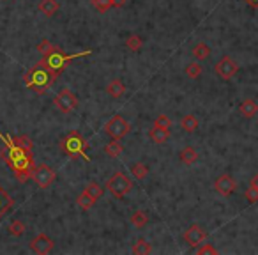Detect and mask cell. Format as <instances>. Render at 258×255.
<instances>
[{"mask_svg": "<svg viewBox=\"0 0 258 255\" xmlns=\"http://www.w3.org/2000/svg\"><path fill=\"white\" fill-rule=\"evenodd\" d=\"M55 78H57V74L53 73V71L46 70V68L41 66V64L32 66V68H30V70H28L23 76L25 85H27L28 89H32L34 93H37V94L46 93L48 89L53 85Z\"/></svg>", "mask_w": 258, "mask_h": 255, "instance_id": "6da1fadb", "label": "cell"}, {"mask_svg": "<svg viewBox=\"0 0 258 255\" xmlns=\"http://www.w3.org/2000/svg\"><path fill=\"white\" fill-rule=\"evenodd\" d=\"M92 51L90 50H87V51H80V53H65L64 50L60 46H55V50H51L48 55H44L43 57V61H39L37 64H41V66H44L46 70H50V71H53V73L59 76L62 71L65 70V66L69 64L73 59H78V57H85V55H90Z\"/></svg>", "mask_w": 258, "mask_h": 255, "instance_id": "7a4b0ae2", "label": "cell"}, {"mask_svg": "<svg viewBox=\"0 0 258 255\" xmlns=\"http://www.w3.org/2000/svg\"><path fill=\"white\" fill-rule=\"evenodd\" d=\"M60 149L64 151L67 156H82L85 162H88V156L85 154V149H87V142L83 140V137L80 135V131H71L60 140Z\"/></svg>", "mask_w": 258, "mask_h": 255, "instance_id": "3957f363", "label": "cell"}, {"mask_svg": "<svg viewBox=\"0 0 258 255\" xmlns=\"http://www.w3.org/2000/svg\"><path fill=\"white\" fill-rule=\"evenodd\" d=\"M105 186H106V190L110 191L115 199H124L126 195L133 190V181H131L126 174H122V172H115V174L106 181Z\"/></svg>", "mask_w": 258, "mask_h": 255, "instance_id": "277c9868", "label": "cell"}, {"mask_svg": "<svg viewBox=\"0 0 258 255\" xmlns=\"http://www.w3.org/2000/svg\"><path fill=\"white\" fill-rule=\"evenodd\" d=\"M129 131H131V124L122 116H113L105 124V133L111 137V140L124 139L126 135H129Z\"/></svg>", "mask_w": 258, "mask_h": 255, "instance_id": "5b68a950", "label": "cell"}, {"mask_svg": "<svg viewBox=\"0 0 258 255\" xmlns=\"http://www.w3.org/2000/svg\"><path fill=\"white\" fill-rule=\"evenodd\" d=\"M53 103H55L57 110H60L62 114H71L73 110L78 108L80 101H78V97H76V94L71 93L69 89H62V91L55 96Z\"/></svg>", "mask_w": 258, "mask_h": 255, "instance_id": "8992f818", "label": "cell"}, {"mask_svg": "<svg viewBox=\"0 0 258 255\" xmlns=\"http://www.w3.org/2000/svg\"><path fill=\"white\" fill-rule=\"evenodd\" d=\"M36 181V185L39 186V188H43V190H46V188H50L51 183L55 181V170L51 167H48V165H37V167L32 168V176H30Z\"/></svg>", "mask_w": 258, "mask_h": 255, "instance_id": "52a82bcc", "label": "cell"}, {"mask_svg": "<svg viewBox=\"0 0 258 255\" xmlns=\"http://www.w3.org/2000/svg\"><path fill=\"white\" fill-rule=\"evenodd\" d=\"M214 70H216V74L221 80H230V78H234L235 74H237L239 66H237V62H235L232 57L225 55L216 62V68H214Z\"/></svg>", "mask_w": 258, "mask_h": 255, "instance_id": "ba28073f", "label": "cell"}, {"mask_svg": "<svg viewBox=\"0 0 258 255\" xmlns=\"http://www.w3.org/2000/svg\"><path fill=\"white\" fill-rule=\"evenodd\" d=\"M205 239H207V232L203 231L200 225H196V223H193V225L188 227V231L184 232V241L188 243L191 248H196V246L202 245Z\"/></svg>", "mask_w": 258, "mask_h": 255, "instance_id": "9c48e42d", "label": "cell"}, {"mask_svg": "<svg viewBox=\"0 0 258 255\" xmlns=\"http://www.w3.org/2000/svg\"><path fill=\"white\" fill-rule=\"evenodd\" d=\"M214 188L221 197H230L235 190H237V183L230 174H221L214 183Z\"/></svg>", "mask_w": 258, "mask_h": 255, "instance_id": "30bf717a", "label": "cell"}, {"mask_svg": "<svg viewBox=\"0 0 258 255\" xmlns=\"http://www.w3.org/2000/svg\"><path fill=\"white\" fill-rule=\"evenodd\" d=\"M30 248H32V252H36L39 255H46L55 248V243L46 234H37L32 239V243H30Z\"/></svg>", "mask_w": 258, "mask_h": 255, "instance_id": "8fae6325", "label": "cell"}, {"mask_svg": "<svg viewBox=\"0 0 258 255\" xmlns=\"http://www.w3.org/2000/svg\"><path fill=\"white\" fill-rule=\"evenodd\" d=\"M239 112L242 117L251 119V117H255L258 114V103L255 101V99H244V101L240 103Z\"/></svg>", "mask_w": 258, "mask_h": 255, "instance_id": "7c38bea8", "label": "cell"}, {"mask_svg": "<svg viewBox=\"0 0 258 255\" xmlns=\"http://www.w3.org/2000/svg\"><path fill=\"white\" fill-rule=\"evenodd\" d=\"M149 137H150L154 144H165L166 140L170 139V130L159 128V126H152V130L149 131Z\"/></svg>", "mask_w": 258, "mask_h": 255, "instance_id": "4fadbf2b", "label": "cell"}, {"mask_svg": "<svg viewBox=\"0 0 258 255\" xmlns=\"http://www.w3.org/2000/svg\"><path fill=\"white\" fill-rule=\"evenodd\" d=\"M59 7H60V4L57 2V0H41L39 5H37L39 13L44 14V16H48V18H51V16L59 11Z\"/></svg>", "mask_w": 258, "mask_h": 255, "instance_id": "5bb4252c", "label": "cell"}, {"mask_svg": "<svg viewBox=\"0 0 258 255\" xmlns=\"http://www.w3.org/2000/svg\"><path fill=\"white\" fill-rule=\"evenodd\" d=\"M11 208H13V199H11V195L0 186V220L4 218Z\"/></svg>", "mask_w": 258, "mask_h": 255, "instance_id": "9a60e30c", "label": "cell"}, {"mask_svg": "<svg viewBox=\"0 0 258 255\" xmlns=\"http://www.w3.org/2000/svg\"><path fill=\"white\" fill-rule=\"evenodd\" d=\"M106 93L110 94L111 97H122L126 93V85L122 84V80H111L110 84H108V87H106Z\"/></svg>", "mask_w": 258, "mask_h": 255, "instance_id": "2e32d148", "label": "cell"}, {"mask_svg": "<svg viewBox=\"0 0 258 255\" xmlns=\"http://www.w3.org/2000/svg\"><path fill=\"white\" fill-rule=\"evenodd\" d=\"M180 126H182V130L186 131V133H193V131L198 130V119H196V116H193V114H188V116L182 117V121H180Z\"/></svg>", "mask_w": 258, "mask_h": 255, "instance_id": "e0dca14e", "label": "cell"}, {"mask_svg": "<svg viewBox=\"0 0 258 255\" xmlns=\"http://www.w3.org/2000/svg\"><path fill=\"white\" fill-rule=\"evenodd\" d=\"M179 158L184 165H193V163H196V160H198V153H196L191 145H188V147H184L179 153Z\"/></svg>", "mask_w": 258, "mask_h": 255, "instance_id": "ac0fdd59", "label": "cell"}, {"mask_svg": "<svg viewBox=\"0 0 258 255\" xmlns=\"http://www.w3.org/2000/svg\"><path fill=\"white\" fill-rule=\"evenodd\" d=\"M105 153L110 156V158H119L120 154L124 153V145L120 144L119 140H111L110 144H106Z\"/></svg>", "mask_w": 258, "mask_h": 255, "instance_id": "d6986e66", "label": "cell"}, {"mask_svg": "<svg viewBox=\"0 0 258 255\" xmlns=\"http://www.w3.org/2000/svg\"><path fill=\"white\" fill-rule=\"evenodd\" d=\"M76 204H78L80 208L83 209V211H88V209L94 208V204H96V199H92V197H90L87 191H83V193H80L78 197H76Z\"/></svg>", "mask_w": 258, "mask_h": 255, "instance_id": "ffe728a7", "label": "cell"}, {"mask_svg": "<svg viewBox=\"0 0 258 255\" xmlns=\"http://www.w3.org/2000/svg\"><path fill=\"white\" fill-rule=\"evenodd\" d=\"M193 55H194V59H198V61H205V59H209V55H211V46H209L207 43H198V45L193 48Z\"/></svg>", "mask_w": 258, "mask_h": 255, "instance_id": "44dd1931", "label": "cell"}, {"mask_svg": "<svg viewBox=\"0 0 258 255\" xmlns=\"http://www.w3.org/2000/svg\"><path fill=\"white\" fill-rule=\"evenodd\" d=\"M147 222H149V216H147V213H145V211H142V209H138V211H134V213L131 214V223H133L136 229L145 227V225H147Z\"/></svg>", "mask_w": 258, "mask_h": 255, "instance_id": "7402d4cb", "label": "cell"}, {"mask_svg": "<svg viewBox=\"0 0 258 255\" xmlns=\"http://www.w3.org/2000/svg\"><path fill=\"white\" fill-rule=\"evenodd\" d=\"M150 252H152V246H150L149 241H145V239H136V243L133 245L134 255H147Z\"/></svg>", "mask_w": 258, "mask_h": 255, "instance_id": "603a6c76", "label": "cell"}, {"mask_svg": "<svg viewBox=\"0 0 258 255\" xmlns=\"http://www.w3.org/2000/svg\"><path fill=\"white\" fill-rule=\"evenodd\" d=\"M83 191H87V193L90 195L92 199L97 200V199H101V197H103V193H105V188H103L99 183L92 181V183H88V185L85 186V190H83Z\"/></svg>", "mask_w": 258, "mask_h": 255, "instance_id": "cb8c5ba5", "label": "cell"}, {"mask_svg": "<svg viewBox=\"0 0 258 255\" xmlns=\"http://www.w3.org/2000/svg\"><path fill=\"white\" fill-rule=\"evenodd\" d=\"M131 174H133L134 179H145L149 176V167L145 163H134L133 167H131Z\"/></svg>", "mask_w": 258, "mask_h": 255, "instance_id": "d4e9b609", "label": "cell"}, {"mask_svg": "<svg viewBox=\"0 0 258 255\" xmlns=\"http://www.w3.org/2000/svg\"><path fill=\"white\" fill-rule=\"evenodd\" d=\"M126 46H128L131 51H140V50H142V46H143L142 37L136 36V34H133V36H129L128 39H126Z\"/></svg>", "mask_w": 258, "mask_h": 255, "instance_id": "484cf974", "label": "cell"}, {"mask_svg": "<svg viewBox=\"0 0 258 255\" xmlns=\"http://www.w3.org/2000/svg\"><path fill=\"white\" fill-rule=\"evenodd\" d=\"M7 229H9V234H11V236L20 237V236H22V234L25 232V229H27V227H25V223L22 222V220H14V222L9 223V227H7Z\"/></svg>", "mask_w": 258, "mask_h": 255, "instance_id": "4316f807", "label": "cell"}, {"mask_svg": "<svg viewBox=\"0 0 258 255\" xmlns=\"http://www.w3.org/2000/svg\"><path fill=\"white\" fill-rule=\"evenodd\" d=\"M186 74H188V78L196 80L202 74V66L198 62H191V64L186 66Z\"/></svg>", "mask_w": 258, "mask_h": 255, "instance_id": "83f0119b", "label": "cell"}, {"mask_svg": "<svg viewBox=\"0 0 258 255\" xmlns=\"http://www.w3.org/2000/svg\"><path fill=\"white\" fill-rule=\"evenodd\" d=\"M90 4H92V7L97 13H106L110 7H113V5H111V0H90Z\"/></svg>", "mask_w": 258, "mask_h": 255, "instance_id": "f1b7e54d", "label": "cell"}, {"mask_svg": "<svg viewBox=\"0 0 258 255\" xmlns=\"http://www.w3.org/2000/svg\"><path fill=\"white\" fill-rule=\"evenodd\" d=\"M13 140H14V144L20 145V147L25 149V151H32L34 142L28 139V137H25V135H22V137H16V139H13Z\"/></svg>", "mask_w": 258, "mask_h": 255, "instance_id": "f546056e", "label": "cell"}, {"mask_svg": "<svg viewBox=\"0 0 258 255\" xmlns=\"http://www.w3.org/2000/svg\"><path fill=\"white\" fill-rule=\"evenodd\" d=\"M55 46H57V45H51L48 39H43V41L37 45V51H39V53L44 57V55H48L51 50H55Z\"/></svg>", "mask_w": 258, "mask_h": 255, "instance_id": "4dcf8cb0", "label": "cell"}, {"mask_svg": "<svg viewBox=\"0 0 258 255\" xmlns=\"http://www.w3.org/2000/svg\"><path fill=\"white\" fill-rule=\"evenodd\" d=\"M154 126H159V128H166V130H170L172 128V119L165 114H159L156 117V121H154Z\"/></svg>", "mask_w": 258, "mask_h": 255, "instance_id": "1f68e13d", "label": "cell"}, {"mask_svg": "<svg viewBox=\"0 0 258 255\" xmlns=\"http://www.w3.org/2000/svg\"><path fill=\"white\" fill-rule=\"evenodd\" d=\"M196 254H198V255H203V254L216 255V254H217V250H216V248H214V246L211 245V243H205V241H203L202 245L196 246Z\"/></svg>", "mask_w": 258, "mask_h": 255, "instance_id": "d6a6232c", "label": "cell"}, {"mask_svg": "<svg viewBox=\"0 0 258 255\" xmlns=\"http://www.w3.org/2000/svg\"><path fill=\"white\" fill-rule=\"evenodd\" d=\"M244 197L249 204H255V202H258V190L255 186H249L248 190L244 191Z\"/></svg>", "mask_w": 258, "mask_h": 255, "instance_id": "836d02e7", "label": "cell"}, {"mask_svg": "<svg viewBox=\"0 0 258 255\" xmlns=\"http://www.w3.org/2000/svg\"><path fill=\"white\" fill-rule=\"evenodd\" d=\"M126 2H128V0H111V5H113V7H124Z\"/></svg>", "mask_w": 258, "mask_h": 255, "instance_id": "e575fe53", "label": "cell"}, {"mask_svg": "<svg viewBox=\"0 0 258 255\" xmlns=\"http://www.w3.org/2000/svg\"><path fill=\"white\" fill-rule=\"evenodd\" d=\"M244 2L249 5V7H253V9H257L258 7V0H244Z\"/></svg>", "mask_w": 258, "mask_h": 255, "instance_id": "d590c367", "label": "cell"}, {"mask_svg": "<svg viewBox=\"0 0 258 255\" xmlns=\"http://www.w3.org/2000/svg\"><path fill=\"white\" fill-rule=\"evenodd\" d=\"M251 186H255V188L258 190V174H255L253 179H251Z\"/></svg>", "mask_w": 258, "mask_h": 255, "instance_id": "8d00e7d4", "label": "cell"}]
</instances>
